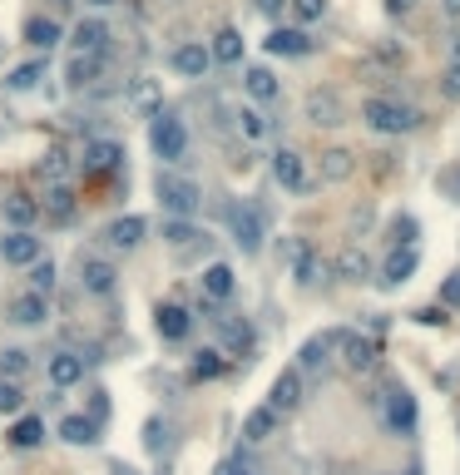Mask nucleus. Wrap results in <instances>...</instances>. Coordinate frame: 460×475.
Listing matches in <instances>:
<instances>
[{
  "label": "nucleus",
  "mask_w": 460,
  "mask_h": 475,
  "mask_svg": "<svg viewBox=\"0 0 460 475\" xmlns=\"http://www.w3.org/2000/svg\"><path fill=\"white\" fill-rule=\"evenodd\" d=\"M446 15H460V0H446Z\"/></svg>",
  "instance_id": "864d4df0"
},
{
  "label": "nucleus",
  "mask_w": 460,
  "mask_h": 475,
  "mask_svg": "<svg viewBox=\"0 0 460 475\" xmlns=\"http://www.w3.org/2000/svg\"><path fill=\"white\" fill-rule=\"evenodd\" d=\"M287 5H292V15H297V30L327 15V0H287Z\"/></svg>",
  "instance_id": "37998d69"
},
{
  "label": "nucleus",
  "mask_w": 460,
  "mask_h": 475,
  "mask_svg": "<svg viewBox=\"0 0 460 475\" xmlns=\"http://www.w3.org/2000/svg\"><path fill=\"white\" fill-rule=\"evenodd\" d=\"M50 5H70V0H50Z\"/></svg>",
  "instance_id": "6e6d98bb"
},
{
  "label": "nucleus",
  "mask_w": 460,
  "mask_h": 475,
  "mask_svg": "<svg viewBox=\"0 0 460 475\" xmlns=\"http://www.w3.org/2000/svg\"><path fill=\"white\" fill-rule=\"evenodd\" d=\"M154 327H159L164 342H183V337L193 332V317H188V308H179V302H164L159 317H154Z\"/></svg>",
  "instance_id": "2eb2a0df"
},
{
  "label": "nucleus",
  "mask_w": 460,
  "mask_h": 475,
  "mask_svg": "<svg viewBox=\"0 0 460 475\" xmlns=\"http://www.w3.org/2000/svg\"><path fill=\"white\" fill-rule=\"evenodd\" d=\"M273 178L282 188H287V194H307V164H302V154L297 149H277L273 154Z\"/></svg>",
  "instance_id": "6e6552de"
},
{
  "label": "nucleus",
  "mask_w": 460,
  "mask_h": 475,
  "mask_svg": "<svg viewBox=\"0 0 460 475\" xmlns=\"http://www.w3.org/2000/svg\"><path fill=\"white\" fill-rule=\"evenodd\" d=\"M208 65H213V55H208V45H198V40H188V45L174 50V70H179L183 80H203Z\"/></svg>",
  "instance_id": "4468645a"
},
{
  "label": "nucleus",
  "mask_w": 460,
  "mask_h": 475,
  "mask_svg": "<svg viewBox=\"0 0 460 475\" xmlns=\"http://www.w3.org/2000/svg\"><path fill=\"white\" fill-rule=\"evenodd\" d=\"M99 70H104V55H75L70 70H65V84L70 90H85V84L99 80Z\"/></svg>",
  "instance_id": "cd10ccee"
},
{
  "label": "nucleus",
  "mask_w": 460,
  "mask_h": 475,
  "mask_svg": "<svg viewBox=\"0 0 460 475\" xmlns=\"http://www.w3.org/2000/svg\"><path fill=\"white\" fill-rule=\"evenodd\" d=\"M5 312H10V322H20V327H40L50 317V298H40V292H20Z\"/></svg>",
  "instance_id": "f3484780"
},
{
  "label": "nucleus",
  "mask_w": 460,
  "mask_h": 475,
  "mask_svg": "<svg viewBox=\"0 0 460 475\" xmlns=\"http://www.w3.org/2000/svg\"><path fill=\"white\" fill-rule=\"evenodd\" d=\"M20 406H25V392H20V382H0V416H15Z\"/></svg>",
  "instance_id": "c03bdc74"
},
{
  "label": "nucleus",
  "mask_w": 460,
  "mask_h": 475,
  "mask_svg": "<svg viewBox=\"0 0 460 475\" xmlns=\"http://www.w3.org/2000/svg\"><path fill=\"white\" fill-rule=\"evenodd\" d=\"M213 376H223V352H198L193 356V382H213Z\"/></svg>",
  "instance_id": "58836bf2"
},
{
  "label": "nucleus",
  "mask_w": 460,
  "mask_h": 475,
  "mask_svg": "<svg viewBox=\"0 0 460 475\" xmlns=\"http://www.w3.org/2000/svg\"><path fill=\"white\" fill-rule=\"evenodd\" d=\"M391 238H396V248H411L416 223H411V218H396V223H391Z\"/></svg>",
  "instance_id": "a18cd8bd"
},
{
  "label": "nucleus",
  "mask_w": 460,
  "mask_h": 475,
  "mask_svg": "<svg viewBox=\"0 0 460 475\" xmlns=\"http://www.w3.org/2000/svg\"><path fill=\"white\" fill-rule=\"evenodd\" d=\"M441 298L451 302V308H460V272H451V278H446V288H441Z\"/></svg>",
  "instance_id": "49530a36"
},
{
  "label": "nucleus",
  "mask_w": 460,
  "mask_h": 475,
  "mask_svg": "<svg viewBox=\"0 0 460 475\" xmlns=\"http://www.w3.org/2000/svg\"><path fill=\"white\" fill-rule=\"evenodd\" d=\"M60 441H70V446H94V441H99V421L94 416H65L60 421Z\"/></svg>",
  "instance_id": "393cba45"
},
{
  "label": "nucleus",
  "mask_w": 460,
  "mask_h": 475,
  "mask_svg": "<svg viewBox=\"0 0 460 475\" xmlns=\"http://www.w3.org/2000/svg\"><path fill=\"white\" fill-rule=\"evenodd\" d=\"M5 436H10V446H20V451H35L40 441H45V421H40V416H20L15 426L5 431Z\"/></svg>",
  "instance_id": "c85d7f7f"
},
{
  "label": "nucleus",
  "mask_w": 460,
  "mask_h": 475,
  "mask_svg": "<svg viewBox=\"0 0 460 475\" xmlns=\"http://www.w3.org/2000/svg\"><path fill=\"white\" fill-rule=\"evenodd\" d=\"M94 5H114V0H94Z\"/></svg>",
  "instance_id": "5fc2aeb1"
},
{
  "label": "nucleus",
  "mask_w": 460,
  "mask_h": 475,
  "mask_svg": "<svg viewBox=\"0 0 460 475\" xmlns=\"http://www.w3.org/2000/svg\"><path fill=\"white\" fill-rule=\"evenodd\" d=\"M332 347L342 352V362H347V372H371L376 366V342L361 332H332Z\"/></svg>",
  "instance_id": "20e7f679"
},
{
  "label": "nucleus",
  "mask_w": 460,
  "mask_h": 475,
  "mask_svg": "<svg viewBox=\"0 0 460 475\" xmlns=\"http://www.w3.org/2000/svg\"><path fill=\"white\" fill-rule=\"evenodd\" d=\"M302 109H307V119L317 124V129H337V124L347 119V109H342V94H337V90H312L307 100H302Z\"/></svg>",
  "instance_id": "423d86ee"
},
{
  "label": "nucleus",
  "mask_w": 460,
  "mask_h": 475,
  "mask_svg": "<svg viewBox=\"0 0 460 475\" xmlns=\"http://www.w3.org/2000/svg\"><path fill=\"white\" fill-rule=\"evenodd\" d=\"M282 5H287V0H253L258 15H282Z\"/></svg>",
  "instance_id": "de8ad7c7"
},
{
  "label": "nucleus",
  "mask_w": 460,
  "mask_h": 475,
  "mask_svg": "<svg viewBox=\"0 0 460 475\" xmlns=\"http://www.w3.org/2000/svg\"><path fill=\"white\" fill-rule=\"evenodd\" d=\"M277 411L273 406H258V411H248V421H243V441H253V446H263L268 436H277Z\"/></svg>",
  "instance_id": "5701e85b"
},
{
  "label": "nucleus",
  "mask_w": 460,
  "mask_h": 475,
  "mask_svg": "<svg viewBox=\"0 0 460 475\" xmlns=\"http://www.w3.org/2000/svg\"><path fill=\"white\" fill-rule=\"evenodd\" d=\"M416 268H421V252H416V248H391V258L381 262V282H386V288H401Z\"/></svg>",
  "instance_id": "dca6fc26"
},
{
  "label": "nucleus",
  "mask_w": 460,
  "mask_h": 475,
  "mask_svg": "<svg viewBox=\"0 0 460 475\" xmlns=\"http://www.w3.org/2000/svg\"><path fill=\"white\" fill-rule=\"evenodd\" d=\"M218 475H253V470H248L243 461H223V466H218Z\"/></svg>",
  "instance_id": "8fccbe9b"
},
{
  "label": "nucleus",
  "mask_w": 460,
  "mask_h": 475,
  "mask_svg": "<svg viewBox=\"0 0 460 475\" xmlns=\"http://www.w3.org/2000/svg\"><path fill=\"white\" fill-rule=\"evenodd\" d=\"M208 55H213L218 65H238V60H243V35H238L233 25L218 30V35H213V50H208Z\"/></svg>",
  "instance_id": "2f4dec72"
},
{
  "label": "nucleus",
  "mask_w": 460,
  "mask_h": 475,
  "mask_svg": "<svg viewBox=\"0 0 460 475\" xmlns=\"http://www.w3.org/2000/svg\"><path fill=\"white\" fill-rule=\"evenodd\" d=\"M367 272H371V262H367L361 248H342L337 252V278L342 282H367Z\"/></svg>",
  "instance_id": "7c9ffc66"
},
{
  "label": "nucleus",
  "mask_w": 460,
  "mask_h": 475,
  "mask_svg": "<svg viewBox=\"0 0 460 475\" xmlns=\"http://www.w3.org/2000/svg\"><path fill=\"white\" fill-rule=\"evenodd\" d=\"M406 475H421V470H406Z\"/></svg>",
  "instance_id": "4d7b16f0"
},
{
  "label": "nucleus",
  "mask_w": 460,
  "mask_h": 475,
  "mask_svg": "<svg viewBox=\"0 0 460 475\" xmlns=\"http://www.w3.org/2000/svg\"><path fill=\"white\" fill-rule=\"evenodd\" d=\"M361 114H367V124L376 134H411L416 124H421V109H411V104H401V100H381V94H371Z\"/></svg>",
  "instance_id": "f257e3e1"
},
{
  "label": "nucleus",
  "mask_w": 460,
  "mask_h": 475,
  "mask_svg": "<svg viewBox=\"0 0 460 475\" xmlns=\"http://www.w3.org/2000/svg\"><path fill=\"white\" fill-rule=\"evenodd\" d=\"M40 218V204L30 194H10L5 198V223L10 228H20V233H30V223Z\"/></svg>",
  "instance_id": "b1692460"
},
{
  "label": "nucleus",
  "mask_w": 460,
  "mask_h": 475,
  "mask_svg": "<svg viewBox=\"0 0 460 475\" xmlns=\"http://www.w3.org/2000/svg\"><path fill=\"white\" fill-rule=\"evenodd\" d=\"M218 322V332H223V347L233 356H243V352H253V327L243 322V317H213Z\"/></svg>",
  "instance_id": "412c9836"
},
{
  "label": "nucleus",
  "mask_w": 460,
  "mask_h": 475,
  "mask_svg": "<svg viewBox=\"0 0 460 475\" xmlns=\"http://www.w3.org/2000/svg\"><path fill=\"white\" fill-rule=\"evenodd\" d=\"M386 426L396 431V436H411L416 431V401L406 396V392H386Z\"/></svg>",
  "instance_id": "ddd939ff"
},
{
  "label": "nucleus",
  "mask_w": 460,
  "mask_h": 475,
  "mask_svg": "<svg viewBox=\"0 0 460 475\" xmlns=\"http://www.w3.org/2000/svg\"><path fill=\"white\" fill-rule=\"evenodd\" d=\"M114 282H119L114 262H104V258H85V262H80V288H85V292H94V298L114 292Z\"/></svg>",
  "instance_id": "9b49d317"
},
{
  "label": "nucleus",
  "mask_w": 460,
  "mask_h": 475,
  "mask_svg": "<svg viewBox=\"0 0 460 475\" xmlns=\"http://www.w3.org/2000/svg\"><path fill=\"white\" fill-rule=\"evenodd\" d=\"M446 94H451V100H460V65L446 70Z\"/></svg>",
  "instance_id": "09e8293b"
},
{
  "label": "nucleus",
  "mask_w": 460,
  "mask_h": 475,
  "mask_svg": "<svg viewBox=\"0 0 460 475\" xmlns=\"http://www.w3.org/2000/svg\"><path fill=\"white\" fill-rule=\"evenodd\" d=\"M75 194H70V184H50L45 204H40V214L50 218V223H75Z\"/></svg>",
  "instance_id": "a211bd4d"
},
{
  "label": "nucleus",
  "mask_w": 460,
  "mask_h": 475,
  "mask_svg": "<svg viewBox=\"0 0 460 475\" xmlns=\"http://www.w3.org/2000/svg\"><path fill=\"white\" fill-rule=\"evenodd\" d=\"M228 228H233V238H238V248H243V252L263 248V218H258V208L228 204Z\"/></svg>",
  "instance_id": "39448f33"
},
{
  "label": "nucleus",
  "mask_w": 460,
  "mask_h": 475,
  "mask_svg": "<svg viewBox=\"0 0 460 475\" xmlns=\"http://www.w3.org/2000/svg\"><path fill=\"white\" fill-rule=\"evenodd\" d=\"M85 174H114V168L124 164V149L114 139H94V144H85Z\"/></svg>",
  "instance_id": "f8f14e48"
},
{
  "label": "nucleus",
  "mask_w": 460,
  "mask_h": 475,
  "mask_svg": "<svg viewBox=\"0 0 460 475\" xmlns=\"http://www.w3.org/2000/svg\"><path fill=\"white\" fill-rule=\"evenodd\" d=\"M144 233H149V223H144L139 214H124V218H114L109 228H104V242H109V248H139L144 242Z\"/></svg>",
  "instance_id": "9d476101"
},
{
  "label": "nucleus",
  "mask_w": 460,
  "mask_h": 475,
  "mask_svg": "<svg viewBox=\"0 0 460 475\" xmlns=\"http://www.w3.org/2000/svg\"><path fill=\"white\" fill-rule=\"evenodd\" d=\"M164 242H169V248H179V252H188L193 242H208V238L198 233L188 218H169V223H164Z\"/></svg>",
  "instance_id": "f704fd0d"
},
{
  "label": "nucleus",
  "mask_w": 460,
  "mask_h": 475,
  "mask_svg": "<svg viewBox=\"0 0 460 475\" xmlns=\"http://www.w3.org/2000/svg\"><path fill=\"white\" fill-rule=\"evenodd\" d=\"M80 376H85V356H75V352H55L50 356V382L55 386H75Z\"/></svg>",
  "instance_id": "a878e982"
},
{
  "label": "nucleus",
  "mask_w": 460,
  "mask_h": 475,
  "mask_svg": "<svg viewBox=\"0 0 460 475\" xmlns=\"http://www.w3.org/2000/svg\"><path fill=\"white\" fill-rule=\"evenodd\" d=\"M268 55H282V60H297V55H312V40L302 35V30H273V35L263 40Z\"/></svg>",
  "instance_id": "aec40b11"
},
{
  "label": "nucleus",
  "mask_w": 460,
  "mask_h": 475,
  "mask_svg": "<svg viewBox=\"0 0 460 475\" xmlns=\"http://www.w3.org/2000/svg\"><path fill=\"white\" fill-rule=\"evenodd\" d=\"M352 168H357V154L352 149H327L317 164V178L322 184H342V178H352Z\"/></svg>",
  "instance_id": "4be33fe9"
},
{
  "label": "nucleus",
  "mask_w": 460,
  "mask_h": 475,
  "mask_svg": "<svg viewBox=\"0 0 460 475\" xmlns=\"http://www.w3.org/2000/svg\"><path fill=\"white\" fill-rule=\"evenodd\" d=\"M70 45H75V55H104V45H109V25H104V20H80Z\"/></svg>",
  "instance_id": "6ab92c4d"
},
{
  "label": "nucleus",
  "mask_w": 460,
  "mask_h": 475,
  "mask_svg": "<svg viewBox=\"0 0 460 475\" xmlns=\"http://www.w3.org/2000/svg\"><path fill=\"white\" fill-rule=\"evenodd\" d=\"M268 406H273L277 416H292V411L302 406V372H297V366H287V372L273 382V392H268Z\"/></svg>",
  "instance_id": "1a4fd4ad"
},
{
  "label": "nucleus",
  "mask_w": 460,
  "mask_h": 475,
  "mask_svg": "<svg viewBox=\"0 0 460 475\" xmlns=\"http://www.w3.org/2000/svg\"><path fill=\"white\" fill-rule=\"evenodd\" d=\"M317 272H322V262H317V252H312V242H297V248H292V278H297L302 288H312Z\"/></svg>",
  "instance_id": "473e14b6"
},
{
  "label": "nucleus",
  "mask_w": 460,
  "mask_h": 475,
  "mask_svg": "<svg viewBox=\"0 0 460 475\" xmlns=\"http://www.w3.org/2000/svg\"><path fill=\"white\" fill-rule=\"evenodd\" d=\"M25 372H30V352H20V347H5V352H0V382H20Z\"/></svg>",
  "instance_id": "e433bc0d"
},
{
  "label": "nucleus",
  "mask_w": 460,
  "mask_h": 475,
  "mask_svg": "<svg viewBox=\"0 0 460 475\" xmlns=\"http://www.w3.org/2000/svg\"><path fill=\"white\" fill-rule=\"evenodd\" d=\"M40 75H45V60H30V65H20V70L5 75V90H35Z\"/></svg>",
  "instance_id": "4c0bfd02"
},
{
  "label": "nucleus",
  "mask_w": 460,
  "mask_h": 475,
  "mask_svg": "<svg viewBox=\"0 0 460 475\" xmlns=\"http://www.w3.org/2000/svg\"><path fill=\"white\" fill-rule=\"evenodd\" d=\"M238 129H243V139H268V134H273V124H268L258 109H243V114H238Z\"/></svg>",
  "instance_id": "79ce46f5"
},
{
  "label": "nucleus",
  "mask_w": 460,
  "mask_h": 475,
  "mask_svg": "<svg viewBox=\"0 0 460 475\" xmlns=\"http://www.w3.org/2000/svg\"><path fill=\"white\" fill-rule=\"evenodd\" d=\"M0 262H10V268H35V262H40V238L35 233H20V228L0 233Z\"/></svg>",
  "instance_id": "0eeeda50"
},
{
  "label": "nucleus",
  "mask_w": 460,
  "mask_h": 475,
  "mask_svg": "<svg viewBox=\"0 0 460 475\" xmlns=\"http://www.w3.org/2000/svg\"><path fill=\"white\" fill-rule=\"evenodd\" d=\"M149 144H154V154H159L164 164H179V158L188 154V129H183L179 114H154Z\"/></svg>",
  "instance_id": "7ed1b4c3"
},
{
  "label": "nucleus",
  "mask_w": 460,
  "mask_h": 475,
  "mask_svg": "<svg viewBox=\"0 0 460 475\" xmlns=\"http://www.w3.org/2000/svg\"><path fill=\"white\" fill-rule=\"evenodd\" d=\"M233 268H228V262H213V268L203 272V298H213V302H228L233 298Z\"/></svg>",
  "instance_id": "bb28decb"
},
{
  "label": "nucleus",
  "mask_w": 460,
  "mask_h": 475,
  "mask_svg": "<svg viewBox=\"0 0 460 475\" xmlns=\"http://www.w3.org/2000/svg\"><path fill=\"white\" fill-rule=\"evenodd\" d=\"M386 10H391V15H406V10H411V0H386Z\"/></svg>",
  "instance_id": "3c124183"
},
{
  "label": "nucleus",
  "mask_w": 460,
  "mask_h": 475,
  "mask_svg": "<svg viewBox=\"0 0 460 475\" xmlns=\"http://www.w3.org/2000/svg\"><path fill=\"white\" fill-rule=\"evenodd\" d=\"M451 65H460V35H455V45H451Z\"/></svg>",
  "instance_id": "603ef678"
},
{
  "label": "nucleus",
  "mask_w": 460,
  "mask_h": 475,
  "mask_svg": "<svg viewBox=\"0 0 460 475\" xmlns=\"http://www.w3.org/2000/svg\"><path fill=\"white\" fill-rule=\"evenodd\" d=\"M70 174V154L65 149H50L45 158H40V178H50V184H65Z\"/></svg>",
  "instance_id": "ea45409f"
},
{
  "label": "nucleus",
  "mask_w": 460,
  "mask_h": 475,
  "mask_svg": "<svg viewBox=\"0 0 460 475\" xmlns=\"http://www.w3.org/2000/svg\"><path fill=\"white\" fill-rule=\"evenodd\" d=\"M55 40H60V25H55V20H45V15H30V20H25V45H30V50H50Z\"/></svg>",
  "instance_id": "72a5a7b5"
},
{
  "label": "nucleus",
  "mask_w": 460,
  "mask_h": 475,
  "mask_svg": "<svg viewBox=\"0 0 460 475\" xmlns=\"http://www.w3.org/2000/svg\"><path fill=\"white\" fill-rule=\"evenodd\" d=\"M327 352H332V337H312V342L302 347L297 372H322V366H327Z\"/></svg>",
  "instance_id": "c9c22d12"
},
{
  "label": "nucleus",
  "mask_w": 460,
  "mask_h": 475,
  "mask_svg": "<svg viewBox=\"0 0 460 475\" xmlns=\"http://www.w3.org/2000/svg\"><path fill=\"white\" fill-rule=\"evenodd\" d=\"M30 292H40V298H50V292H55V262H35V268H30Z\"/></svg>",
  "instance_id": "a19ab883"
},
{
  "label": "nucleus",
  "mask_w": 460,
  "mask_h": 475,
  "mask_svg": "<svg viewBox=\"0 0 460 475\" xmlns=\"http://www.w3.org/2000/svg\"><path fill=\"white\" fill-rule=\"evenodd\" d=\"M243 90L253 94L258 104H273V100H277V75H273V70H263V65H253V70L243 75Z\"/></svg>",
  "instance_id": "c756f323"
},
{
  "label": "nucleus",
  "mask_w": 460,
  "mask_h": 475,
  "mask_svg": "<svg viewBox=\"0 0 460 475\" xmlns=\"http://www.w3.org/2000/svg\"><path fill=\"white\" fill-rule=\"evenodd\" d=\"M159 204L169 208L174 218H193L198 214V204H203V188L193 184V178H183V174H159Z\"/></svg>",
  "instance_id": "f03ea898"
}]
</instances>
